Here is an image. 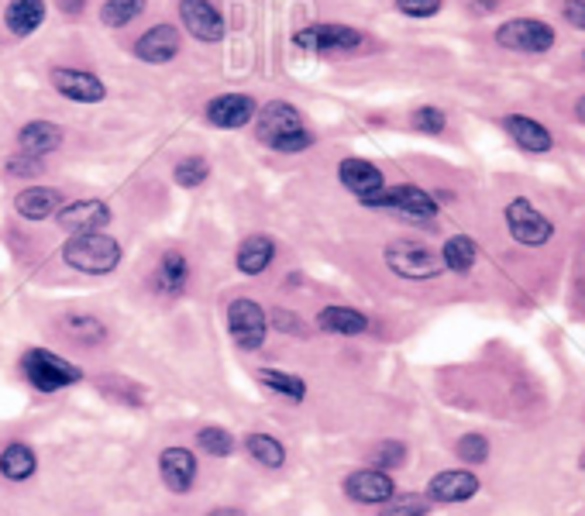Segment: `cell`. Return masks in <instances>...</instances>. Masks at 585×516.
<instances>
[{
	"label": "cell",
	"mask_w": 585,
	"mask_h": 516,
	"mask_svg": "<svg viewBox=\"0 0 585 516\" xmlns=\"http://www.w3.org/2000/svg\"><path fill=\"white\" fill-rule=\"evenodd\" d=\"M255 131H259V138L272 148V152H283V155H296V152H303V148L314 145V135L303 128L300 111H296L293 104H286V100L265 104Z\"/></svg>",
	"instance_id": "6da1fadb"
},
{
	"label": "cell",
	"mask_w": 585,
	"mask_h": 516,
	"mask_svg": "<svg viewBox=\"0 0 585 516\" xmlns=\"http://www.w3.org/2000/svg\"><path fill=\"white\" fill-rule=\"evenodd\" d=\"M62 258L66 265H73L76 272H87V276H107L121 265V245L111 234H76L62 245Z\"/></svg>",
	"instance_id": "7a4b0ae2"
},
{
	"label": "cell",
	"mask_w": 585,
	"mask_h": 516,
	"mask_svg": "<svg viewBox=\"0 0 585 516\" xmlns=\"http://www.w3.org/2000/svg\"><path fill=\"white\" fill-rule=\"evenodd\" d=\"M372 210H393V214L407 217V221H434L438 217V203L420 186H382L379 193L362 200Z\"/></svg>",
	"instance_id": "3957f363"
},
{
	"label": "cell",
	"mask_w": 585,
	"mask_h": 516,
	"mask_svg": "<svg viewBox=\"0 0 585 516\" xmlns=\"http://www.w3.org/2000/svg\"><path fill=\"white\" fill-rule=\"evenodd\" d=\"M21 369H25V379L38 389V393H56V389L76 386V382L83 379V372L76 369L73 362H66V358L52 355V351H45V348H31L25 355V362H21Z\"/></svg>",
	"instance_id": "277c9868"
},
{
	"label": "cell",
	"mask_w": 585,
	"mask_h": 516,
	"mask_svg": "<svg viewBox=\"0 0 585 516\" xmlns=\"http://www.w3.org/2000/svg\"><path fill=\"white\" fill-rule=\"evenodd\" d=\"M496 45L510 52H524V56H544L555 45V28L537 18H513L496 28Z\"/></svg>",
	"instance_id": "5b68a950"
},
{
	"label": "cell",
	"mask_w": 585,
	"mask_h": 516,
	"mask_svg": "<svg viewBox=\"0 0 585 516\" xmlns=\"http://www.w3.org/2000/svg\"><path fill=\"white\" fill-rule=\"evenodd\" d=\"M386 265L403 279H434L444 269L441 255L434 252L431 245L413 241V238L393 241V245L386 248Z\"/></svg>",
	"instance_id": "8992f818"
},
{
	"label": "cell",
	"mask_w": 585,
	"mask_h": 516,
	"mask_svg": "<svg viewBox=\"0 0 585 516\" xmlns=\"http://www.w3.org/2000/svg\"><path fill=\"white\" fill-rule=\"evenodd\" d=\"M506 228H510L513 241H520V245H527V248H541L555 238V224H551L527 197H517L506 203Z\"/></svg>",
	"instance_id": "52a82bcc"
},
{
	"label": "cell",
	"mask_w": 585,
	"mask_h": 516,
	"mask_svg": "<svg viewBox=\"0 0 585 516\" xmlns=\"http://www.w3.org/2000/svg\"><path fill=\"white\" fill-rule=\"evenodd\" d=\"M228 331L241 351H259L269 334V317L255 300H234L228 307Z\"/></svg>",
	"instance_id": "ba28073f"
},
{
	"label": "cell",
	"mask_w": 585,
	"mask_h": 516,
	"mask_svg": "<svg viewBox=\"0 0 585 516\" xmlns=\"http://www.w3.org/2000/svg\"><path fill=\"white\" fill-rule=\"evenodd\" d=\"M303 52H351L362 45V31L348 25H307L293 35Z\"/></svg>",
	"instance_id": "9c48e42d"
},
{
	"label": "cell",
	"mask_w": 585,
	"mask_h": 516,
	"mask_svg": "<svg viewBox=\"0 0 585 516\" xmlns=\"http://www.w3.org/2000/svg\"><path fill=\"white\" fill-rule=\"evenodd\" d=\"M179 18H183V28L200 42H221L228 35L221 11L210 0H179Z\"/></svg>",
	"instance_id": "30bf717a"
},
{
	"label": "cell",
	"mask_w": 585,
	"mask_h": 516,
	"mask_svg": "<svg viewBox=\"0 0 585 516\" xmlns=\"http://www.w3.org/2000/svg\"><path fill=\"white\" fill-rule=\"evenodd\" d=\"M52 86L73 104H100L107 97V86L100 83L97 73H87V69H69L62 66L52 73Z\"/></svg>",
	"instance_id": "8fae6325"
},
{
	"label": "cell",
	"mask_w": 585,
	"mask_h": 516,
	"mask_svg": "<svg viewBox=\"0 0 585 516\" xmlns=\"http://www.w3.org/2000/svg\"><path fill=\"white\" fill-rule=\"evenodd\" d=\"M59 224L73 234H97L111 224V207L104 200H76L69 207H59Z\"/></svg>",
	"instance_id": "7c38bea8"
},
{
	"label": "cell",
	"mask_w": 585,
	"mask_h": 516,
	"mask_svg": "<svg viewBox=\"0 0 585 516\" xmlns=\"http://www.w3.org/2000/svg\"><path fill=\"white\" fill-rule=\"evenodd\" d=\"M345 496L355 499V503L382 506L396 496V486L386 472H379V468H362V472H351L345 479Z\"/></svg>",
	"instance_id": "4fadbf2b"
},
{
	"label": "cell",
	"mask_w": 585,
	"mask_h": 516,
	"mask_svg": "<svg viewBox=\"0 0 585 516\" xmlns=\"http://www.w3.org/2000/svg\"><path fill=\"white\" fill-rule=\"evenodd\" d=\"M252 117H255V97H248V93H221V97H214L207 104V121L224 131L245 128Z\"/></svg>",
	"instance_id": "5bb4252c"
},
{
	"label": "cell",
	"mask_w": 585,
	"mask_h": 516,
	"mask_svg": "<svg viewBox=\"0 0 585 516\" xmlns=\"http://www.w3.org/2000/svg\"><path fill=\"white\" fill-rule=\"evenodd\" d=\"M479 492V479L465 468H451V472H438L427 486V499L434 503H465Z\"/></svg>",
	"instance_id": "9a60e30c"
},
{
	"label": "cell",
	"mask_w": 585,
	"mask_h": 516,
	"mask_svg": "<svg viewBox=\"0 0 585 516\" xmlns=\"http://www.w3.org/2000/svg\"><path fill=\"white\" fill-rule=\"evenodd\" d=\"M135 56L142 62H152V66H162V62L176 59L179 56V28L176 25L148 28L135 42Z\"/></svg>",
	"instance_id": "2e32d148"
},
{
	"label": "cell",
	"mask_w": 585,
	"mask_h": 516,
	"mask_svg": "<svg viewBox=\"0 0 585 516\" xmlns=\"http://www.w3.org/2000/svg\"><path fill=\"white\" fill-rule=\"evenodd\" d=\"M503 128H506V135L513 138L524 152L530 155H544V152H551V145H555V138H551V131L544 128L541 121H534V117H527V114H510V117H503Z\"/></svg>",
	"instance_id": "e0dca14e"
},
{
	"label": "cell",
	"mask_w": 585,
	"mask_h": 516,
	"mask_svg": "<svg viewBox=\"0 0 585 516\" xmlns=\"http://www.w3.org/2000/svg\"><path fill=\"white\" fill-rule=\"evenodd\" d=\"M338 179H341V186H345L348 193H355L358 200L372 197V193H379L382 186H386L379 166H372V162H365V159H345L338 166Z\"/></svg>",
	"instance_id": "ac0fdd59"
},
{
	"label": "cell",
	"mask_w": 585,
	"mask_h": 516,
	"mask_svg": "<svg viewBox=\"0 0 585 516\" xmlns=\"http://www.w3.org/2000/svg\"><path fill=\"white\" fill-rule=\"evenodd\" d=\"M159 475L173 492H186L197 479V458L186 448H166L159 455Z\"/></svg>",
	"instance_id": "d6986e66"
},
{
	"label": "cell",
	"mask_w": 585,
	"mask_h": 516,
	"mask_svg": "<svg viewBox=\"0 0 585 516\" xmlns=\"http://www.w3.org/2000/svg\"><path fill=\"white\" fill-rule=\"evenodd\" d=\"M62 207V193L52 186H28L14 197V210H18L25 221H45V217L59 214Z\"/></svg>",
	"instance_id": "ffe728a7"
},
{
	"label": "cell",
	"mask_w": 585,
	"mask_h": 516,
	"mask_svg": "<svg viewBox=\"0 0 585 516\" xmlns=\"http://www.w3.org/2000/svg\"><path fill=\"white\" fill-rule=\"evenodd\" d=\"M18 145L25 155H35V159H42V155L56 152L62 145V128L52 121H28L25 128H21L18 135Z\"/></svg>",
	"instance_id": "44dd1931"
},
{
	"label": "cell",
	"mask_w": 585,
	"mask_h": 516,
	"mask_svg": "<svg viewBox=\"0 0 585 516\" xmlns=\"http://www.w3.org/2000/svg\"><path fill=\"white\" fill-rule=\"evenodd\" d=\"M276 258V241L269 234H252L238 245V269L245 276H262Z\"/></svg>",
	"instance_id": "7402d4cb"
},
{
	"label": "cell",
	"mask_w": 585,
	"mask_h": 516,
	"mask_svg": "<svg viewBox=\"0 0 585 516\" xmlns=\"http://www.w3.org/2000/svg\"><path fill=\"white\" fill-rule=\"evenodd\" d=\"M45 21V0H11L4 11V25L11 35L28 38L31 31H38Z\"/></svg>",
	"instance_id": "603a6c76"
},
{
	"label": "cell",
	"mask_w": 585,
	"mask_h": 516,
	"mask_svg": "<svg viewBox=\"0 0 585 516\" xmlns=\"http://www.w3.org/2000/svg\"><path fill=\"white\" fill-rule=\"evenodd\" d=\"M186 279H190V265L179 252H166L155 269V289L166 296H179L186 289Z\"/></svg>",
	"instance_id": "cb8c5ba5"
},
{
	"label": "cell",
	"mask_w": 585,
	"mask_h": 516,
	"mask_svg": "<svg viewBox=\"0 0 585 516\" xmlns=\"http://www.w3.org/2000/svg\"><path fill=\"white\" fill-rule=\"evenodd\" d=\"M317 327L327 334H362L369 327V317L351 307H324L317 314Z\"/></svg>",
	"instance_id": "d4e9b609"
},
{
	"label": "cell",
	"mask_w": 585,
	"mask_h": 516,
	"mask_svg": "<svg viewBox=\"0 0 585 516\" xmlns=\"http://www.w3.org/2000/svg\"><path fill=\"white\" fill-rule=\"evenodd\" d=\"M38 461H35V451L28 448V444H7L4 455H0V472H4V479L11 482H25L35 475Z\"/></svg>",
	"instance_id": "484cf974"
},
{
	"label": "cell",
	"mask_w": 585,
	"mask_h": 516,
	"mask_svg": "<svg viewBox=\"0 0 585 516\" xmlns=\"http://www.w3.org/2000/svg\"><path fill=\"white\" fill-rule=\"evenodd\" d=\"M441 265L444 269H451V272H465L475 265V258H479V248H475V241L468 238V234H455V238H448L444 241V248H441Z\"/></svg>",
	"instance_id": "4316f807"
},
{
	"label": "cell",
	"mask_w": 585,
	"mask_h": 516,
	"mask_svg": "<svg viewBox=\"0 0 585 516\" xmlns=\"http://www.w3.org/2000/svg\"><path fill=\"white\" fill-rule=\"evenodd\" d=\"M255 375H259V382H262L265 389H272V393L286 396V400H303V396H307V386H303V379H300V375H293V372L259 369Z\"/></svg>",
	"instance_id": "83f0119b"
},
{
	"label": "cell",
	"mask_w": 585,
	"mask_h": 516,
	"mask_svg": "<svg viewBox=\"0 0 585 516\" xmlns=\"http://www.w3.org/2000/svg\"><path fill=\"white\" fill-rule=\"evenodd\" d=\"M142 14H145V0H107L100 7V21L107 28H124L135 18H142Z\"/></svg>",
	"instance_id": "f1b7e54d"
},
{
	"label": "cell",
	"mask_w": 585,
	"mask_h": 516,
	"mask_svg": "<svg viewBox=\"0 0 585 516\" xmlns=\"http://www.w3.org/2000/svg\"><path fill=\"white\" fill-rule=\"evenodd\" d=\"M245 444H248V455L259 461V465H265V468H283L286 448L276 441V437H269V434H252Z\"/></svg>",
	"instance_id": "f546056e"
},
{
	"label": "cell",
	"mask_w": 585,
	"mask_h": 516,
	"mask_svg": "<svg viewBox=\"0 0 585 516\" xmlns=\"http://www.w3.org/2000/svg\"><path fill=\"white\" fill-rule=\"evenodd\" d=\"M197 444H200V451H207V455H214V458H228L234 451V437L224 427H204L197 434Z\"/></svg>",
	"instance_id": "4dcf8cb0"
},
{
	"label": "cell",
	"mask_w": 585,
	"mask_h": 516,
	"mask_svg": "<svg viewBox=\"0 0 585 516\" xmlns=\"http://www.w3.org/2000/svg\"><path fill=\"white\" fill-rule=\"evenodd\" d=\"M173 176H176V183H179V186H186V190H193V186L207 183L210 166H207V159H200V155H190V159L179 162Z\"/></svg>",
	"instance_id": "1f68e13d"
},
{
	"label": "cell",
	"mask_w": 585,
	"mask_h": 516,
	"mask_svg": "<svg viewBox=\"0 0 585 516\" xmlns=\"http://www.w3.org/2000/svg\"><path fill=\"white\" fill-rule=\"evenodd\" d=\"M427 499L424 496H393L389 503H382L379 516H427Z\"/></svg>",
	"instance_id": "d6a6232c"
},
{
	"label": "cell",
	"mask_w": 585,
	"mask_h": 516,
	"mask_svg": "<svg viewBox=\"0 0 585 516\" xmlns=\"http://www.w3.org/2000/svg\"><path fill=\"white\" fill-rule=\"evenodd\" d=\"M458 458L468 461V465H482L489 458V441L482 434H465L458 441Z\"/></svg>",
	"instance_id": "836d02e7"
},
{
	"label": "cell",
	"mask_w": 585,
	"mask_h": 516,
	"mask_svg": "<svg viewBox=\"0 0 585 516\" xmlns=\"http://www.w3.org/2000/svg\"><path fill=\"white\" fill-rule=\"evenodd\" d=\"M410 121H413V128L424 131V135H441L448 117H444V111H438V107H417Z\"/></svg>",
	"instance_id": "e575fe53"
},
{
	"label": "cell",
	"mask_w": 585,
	"mask_h": 516,
	"mask_svg": "<svg viewBox=\"0 0 585 516\" xmlns=\"http://www.w3.org/2000/svg\"><path fill=\"white\" fill-rule=\"evenodd\" d=\"M403 458H407V448H403L400 441H382L379 448H376V455H372V461H376L379 472H382V468L403 465Z\"/></svg>",
	"instance_id": "d590c367"
},
{
	"label": "cell",
	"mask_w": 585,
	"mask_h": 516,
	"mask_svg": "<svg viewBox=\"0 0 585 516\" xmlns=\"http://www.w3.org/2000/svg\"><path fill=\"white\" fill-rule=\"evenodd\" d=\"M42 159H35V155H11V162H7V176H21V179H31V176H42Z\"/></svg>",
	"instance_id": "8d00e7d4"
},
{
	"label": "cell",
	"mask_w": 585,
	"mask_h": 516,
	"mask_svg": "<svg viewBox=\"0 0 585 516\" xmlns=\"http://www.w3.org/2000/svg\"><path fill=\"white\" fill-rule=\"evenodd\" d=\"M66 331L76 334V338H83V341H100V338H104V327H100L93 317H66Z\"/></svg>",
	"instance_id": "74e56055"
},
{
	"label": "cell",
	"mask_w": 585,
	"mask_h": 516,
	"mask_svg": "<svg viewBox=\"0 0 585 516\" xmlns=\"http://www.w3.org/2000/svg\"><path fill=\"white\" fill-rule=\"evenodd\" d=\"M444 0H396V7H400L407 18H434V14L441 11Z\"/></svg>",
	"instance_id": "f35d334b"
},
{
	"label": "cell",
	"mask_w": 585,
	"mask_h": 516,
	"mask_svg": "<svg viewBox=\"0 0 585 516\" xmlns=\"http://www.w3.org/2000/svg\"><path fill=\"white\" fill-rule=\"evenodd\" d=\"M561 14L568 18V25L585 31V0H565V7H561Z\"/></svg>",
	"instance_id": "ab89813d"
},
{
	"label": "cell",
	"mask_w": 585,
	"mask_h": 516,
	"mask_svg": "<svg viewBox=\"0 0 585 516\" xmlns=\"http://www.w3.org/2000/svg\"><path fill=\"white\" fill-rule=\"evenodd\" d=\"M59 7H62L66 14H80L83 7H87V0H59Z\"/></svg>",
	"instance_id": "60d3db41"
},
{
	"label": "cell",
	"mask_w": 585,
	"mask_h": 516,
	"mask_svg": "<svg viewBox=\"0 0 585 516\" xmlns=\"http://www.w3.org/2000/svg\"><path fill=\"white\" fill-rule=\"evenodd\" d=\"M575 117H579V121H585V97H579V104H575Z\"/></svg>",
	"instance_id": "b9f144b4"
},
{
	"label": "cell",
	"mask_w": 585,
	"mask_h": 516,
	"mask_svg": "<svg viewBox=\"0 0 585 516\" xmlns=\"http://www.w3.org/2000/svg\"><path fill=\"white\" fill-rule=\"evenodd\" d=\"M210 516H241L238 510H217V513H210Z\"/></svg>",
	"instance_id": "7bdbcfd3"
},
{
	"label": "cell",
	"mask_w": 585,
	"mask_h": 516,
	"mask_svg": "<svg viewBox=\"0 0 585 516\" xmlns=\"http://www.w3.org/2000/svg\"><path fill=\"white\" fill-rule=\"evenodd\" d=\"M582 468H585V455H582Z\"/></svg>",
	"instance_id": "ee69618b"
},
{
	"label": "cell",
	"mask_w": 585,
	"mask_h": 516,
	"mask_svg": "<svg viewBox=\"0 0 585 516\" xmlns=\"http://www.w3.org/2000/svg\"><path fill=\"white\" fill-rule=\"evenodd\" d=\"M582 62H585V52H582Z\"/></svg>",
	"instance_id": "f6af8a7d"
}]
</instances>
